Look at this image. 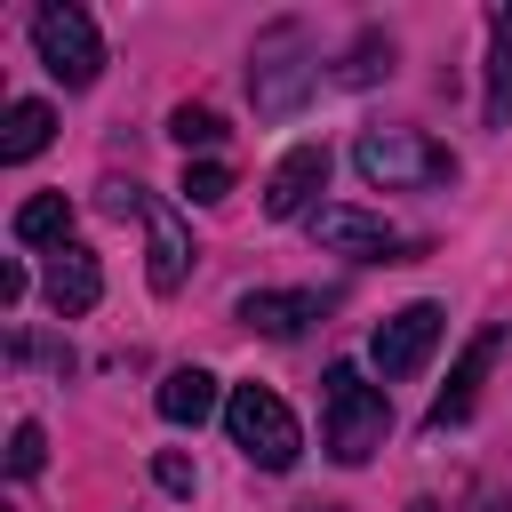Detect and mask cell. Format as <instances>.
I'll return each instance as SVG.
<instances>
[{
  "label": "cell",
  "mask_w": 512,
  "mask_h": 512,
  "mask_svg": "<svg viewBox=\"0 0 512 512\" xmlns=\"http://www.w3.org/2000/svg\"><path fill=\"white\" fill-rule=\"evenodd\" d=\"M320 184H328V144H296V152H288V160L264 176V216H272V224L304 216Z\"/></svg>",
  "instance_id": "52a82bcc"
},
{
  "label": "cell",
  "mask_w": 512,
  "mask_h": 512,
  "mask_svg": "<svg viewBox=\"0 0 512 512\" xmlns=\"http://www.w3.org/2000/svg\"><path fill=\"white\" fill-rule=\"evenodd\" d=\"M168 136H176L184 152H192V144H224V120H216L208 104H176V112H168Z\"/></svg>",
  "instance_id": "2e32d148"
},
{
  "label": "cell",
  "mask_w": 512,
  "mask_h": 512,
  "mask_svg": "<svg viewBox=\"0 0 512 512\" xmlns=\"http://www.w3.org/2000/svg\"><path fill=\"white\" fill-rule=\"evenodd\" d=\"M376 72H392V40H376V32H368V40L344 56V72H336V80H344V88H368Z\"/></svg>",
  "instance_id": "ac0fdd59"
},
{
  "label": "cell",
  "mask_w": 512,
  "mask_h": 512,
  "mask_svg": "<svg viewBox=\"0 0 512 512\" xmlns=\"http://www.w3.org/2000/svg\"><path fill=\"white\" fill-rule=\"evenodd\" d=\"M40 464H48V440H40V424H16V432H8V472H16V480H32Z\"/></svg>",
  "instance_id": "d6986e66"
},
{
  "label": "cell",
  "mask_w": 512,
  "mask_h": 512,
  "mask_svg": "<svg viewBox=\"0 0 512 512\" xmlns=\"http://www.w3.org/2000/svg\"><path fill=\"white\" fill-rule=\"evenodd\" d=\"M432 344H440V304H400L392 320H376L368 360H376L384 376H416V368L432 360Z\"/></svg>",
  "instance_id": "8992f818"
},
{
  "label": "cell",
  "mask_w": 512,
  "mask_h": 512,
  "mask_svg": "<svg viewBox=\"0 0 512 512\" xmlns=\"http://www.w3.org/2000/svg\"><path fill=\"white\" fill-rule=\"evenodd\" d=\"M40 288H48V304L72 320V312H96L104 272H96V256H88V248H56V256H48V272H40Z\"/></svg>",
  "instance_id": "30bf717a"
},
{
  "label": "cell",
  "mask_w": 512,
  "mask_h": 512,
  "mask_svg": "<svg viewBox=\"0 0 512 512\" xmlns=\"http://www.w3.org/2000/svg\"><path fill=\"white\" fill-rule=\"evenodd\" d=\"M224 192H232V168L224 160H184V200L192 208H216Z\"/></svg>",
  "instance_id": "e0dca14e"
},
{
  "label": "cell",
  "mask_w": 512,
  "mask_h": 512,
  "mask_svg": "<svg viewBox=\"0 0 512 512\" xmlns=\"http://www.w3.org/2000/svg\"><path fill=\"white\" fill-rule=\"evenodd\" d=\"M312 512H336V504H312Z\"/></svg>",
  "instance_id": "cb8c5ba5"
},
{
  "label": "cell",
  "mask_w": 512,
  "mask_h": 512,
  "mask_svg": "<svg viewBox=\"0 0 512 512\" xmlns=\"http://www.w3.org/2000/svg\"><path fill=\"white\" fill-rule=\"evenodd\" d=\"M144 232H152V296H176L184 272H192V232H184V216H176L168 200H152V192H144Z\"/></svg>",
  "instance_id": "ba28073f"
},
{
  "label": "cell",
  "mask_w": 512,
  "mask_h": 512,
  "mask_svg": "<svg viewBox=\"0 0 512 512\" xmlns=\"http://www.w3.org/2000/svg\"><path fill=\"white\" fill-rule=\"evenodd\" d=\"M48 136H56V112H48L40 96H24V104H8V128H0V160H32V152H48Z\"/></svg>",
  "instance_id": "5bb4252c"
},
{
  "label": "cell",
  "mask_w": 512,
  "mask_h": 512,
  "mask_svg": "<svg viewBox=\"0 0 512 512\" xmlns=\"http://www.w3.org/2000/svg\"><path fill=\"white\" fill-rule=\"evenodd\" d=\"M408 512H440V504H432V496H416V504H408Z\"/></svg>",
  "instance_id": "7402d4cb"
},
{
  "label": "cell",
  "mask_w": 512,
  "mask_h": 512,
  "mask_svg": "<svg viewBox=\"0 0 512 512\" xmlns=\"http://www.w3.org/2000/svg\"><path fill=\"white\" fill-rule=\"evenodd\" d=\"M312 240L328 256H360V264H408L416 240L392 232L384 216H360V208H312Z\"/></svg>",
  "instance_id": "5b68a950"
},
{
  "label": "cell",
  "mask_w": 512,
  "mask_h": 512,
  "mask_svg": "<svg viewBox=\"0 0 512 512\" xmlns=\"http://www.w3.org/2000/svg\"><path fill=\"white\" fill-rule=\"evenodd\" d=\"M240 320L256 328V336H304V320H320V296H280V288H256V296H240Z\"/></svg>",
  "instance_id": "8fae6325"
},
{
  "label": "cell",
  "mask_w": 512,
  "mask_h": 512,
  "mask_svg": "<svg viewBox=\"0 0 512 512\" xmlns=\"http://www.w3.org/2000/svg\"><path fill=\"white\" fill-rule=\"evenodd\" d=\"M152 480H160L168 496H192V464H184V456H160V464H152Z\"/></svg>",
  "instance_id": "ffe728a7"
},
{
  "label": "cell",
  "mask_w": 512,
  "mask_h": 512,
  "mask_svg": "<svg viewBox=\"0 0 512 512\" xmlns=\"http://www.w3.org/2000/svg\"><path fill=\"white\" fill-rule=\"evenodd\" d=\"M32 48H40V64H48L64 88H88V80L104 72V40H96L88 8H72V0H48V8L32 16Z\"/></svg>",
  "instance_id": "277c9868"
},
{
  "label": "cell",
  "mask_w": 512,
  "mask_h": 512,
  "mask_svg": "<svg viewBox=\"0 0 512 512\" xmlns=\"http://www.w3.org/2000/svg\"><path fill=\"white\" fill-rule=\"evenodd\" d=\"M480 512H512V504H480Z\"/></svg>",
  "instance_id": "603a6c76"
},
{
  "label": "cell",
  "mask_w": 512,
  "mask_h": 512,
  "mask_svg": "<svg viewBox=\"0 0 512 512\" xmlns=\"http://www.w3.org/2000/svg\"><path fill=\"white\" fill-rule=\"evenodd\" d=\"M224 432H232V448H240L248 464H264V472H288V464L304 456V432H296V416H288V400H280L272 384H232Z\"/></svg>",
  "instance_id": "7a4b0ae2"
},
{
  "label": "cell",
  "mask_w": 512,
  "mask_h": 512,
  "mask_svg": "<svg viewBox=\"0 0 512 512\" xmlns=\"http://www.w3.org/2000/svg\"><path fill=\"white\" fill-rule=\"evenodd\" d=\"M352 160H360V176L384 184V192H416V184H448V176H456V160H448L432 136H416V128H368V136L352 144Z\"/></svg>",
  "instance_id": "3957f363"
},
{
  "label": "cell",
  "mask_w": 512,
  "mask_h": 512,
  "mask_svg": "<svg viewBox=\"0 0 512 512\" xmlns=\"http://www.w3.org/2000/svg\"><path fill=\"white\" fill-rule=\"evenodd\" d=\"M64 232H72V200H64V192H32V200L16 208V240H24V248H72Z\"/></svg>",
  "instance_id": "4fadbf2b"
},
{
  "label": "cell",
  "mask_w": 512,
  "mask_h": 512,
  "mask_svg": "<svg viewBox=\"0 0 512 512\" xmlns=\"http://www.w3.org/2000/svg\"><path fill=\"white\" fill-rule=\"evenodd\" d=\"M320 440H328V456L336 464H368L376 448H384V432H392V400L352 368V360H328V376H320Z\"/></svg>",
  "instance_id": "6da1fadb"
},
{
  "label": "cell",
  "mask_w": 512,
  "mask_h": 512,
  "mask_svg": "<svg viewBox=\"0 0 512 512\" xmlns=\"http://www.w3.org/2000/svg\"><path fill=\"white\" fill-rule=\"evenodd\" d=\"M24 304V264H0V312Z\"/></svg>",
  "instance_id": "44dd1931"
},
{
  "label": "cell",
  "mask_w": 512,
  "mask_h": 512,
  "mask_svg": "<svg viewBox=\"0 0 512 512\" xmlns=\"http://www.w3.org/2000/svg\"><path fill=\"white\" fill-rule=\"evenodd\" d=\"M496 328H480L472 344H464V360L448 368V384H440V400H432V432H448V424H464L472 416V400H480V376H488V360H496Z\"/></svg>",
  "instance_id": "9c48e42d"
},
{
  "label": "cell",
  "mask_w": 512,
  "mask_h": 512,
  "mask_svg": "<svg viewBox=\"0 0 512 512\" xmlns=\"http://www.w3.org/2000/svg\"><path fill=\"white\" fill-rule=\"evenodd\" d=\"M488 128L512 120V8H488Z\"/></svg>",
  "instance_id": "7c38bea8"
},
{
  "label": "cell",
  "mask_w": 512,
  "mask_h": 512,
  "mask_svg": "<svg viewBox=\"0 0 512 512\" xmlns=\"http://www.w3.org/2000/svg\"><path fill=\"white\" fill-rule=\"evenodd\" d=\"M216 408V376L208 368H176V376H160V416L168 424H200Z\"/></svg>",
  "instance_id": "9a60e30c"
}]
</instances>
